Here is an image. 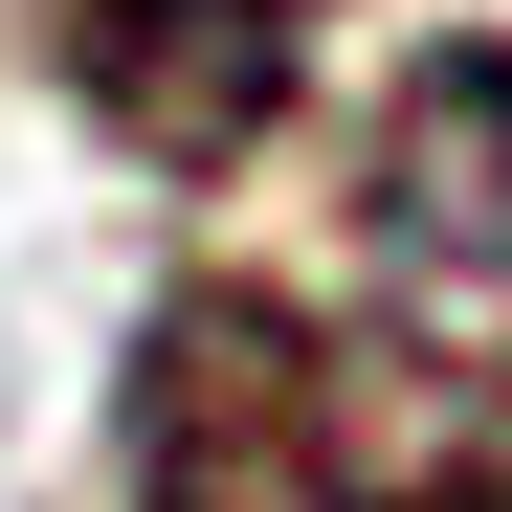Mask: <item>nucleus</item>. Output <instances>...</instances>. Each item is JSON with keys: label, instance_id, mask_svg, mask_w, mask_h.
I'll return each instance as SVG.
<instances>
[{"label": "nucleus", "instance_id": "obj_1", "mask_svg": "<svg viewBox=\"0 0 512 512\" xmlns=\"http://www.w3.org/2000/svg\"><path fill=\"white\" fill-rule=\"evenodd\" d=\"M134 512H512V401L423 379L379 312L179 290L134 334Z\"/></svg>", "mask_w": 512, "mask_h": 512}, {"label": "nucleus", "instance_id": "obj_2", "mask_svg": "<svg viewBox=\"0 0 512 512\" xmlns=\"http://www.w3.org/2000/svg\"><path fill=\"white\" fill-rule=\"evenodd\" d=\"M357 312L423 379L512 401V45H401V90L357 112Z\"/></svg>", "mask_w": 512, "mask_h": 512}, {"label": "nucleus", "instance_id": "obj_3", "mask_svg": "<svg viewBox=\"0 0 512 512\" xmlns=\"http://www.w3.org/2000/svg\"><path fill=\"white\" fill-rule=\"evenodd\" d=\"M45 67L90 90L134 156H245L290 112V67H312V0H45Z\"/></svg>", "mask_w": 512, "mask_h": 512}]
</instances>
